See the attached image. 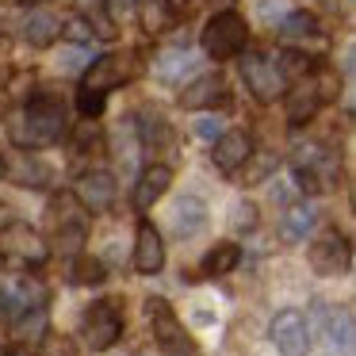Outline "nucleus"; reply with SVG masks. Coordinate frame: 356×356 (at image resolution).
I'll use <instances>...</instances> for the list:
<instances>
[{
	"label": "nucleus",
	"instance_id": "f257e3e1",
	"mask_svg": "<svg viewBox=\"0 0 356 356\" xmlns=\"http://www.w3.org/2000/svg\"><path fill=\"white\" fill-rule=\"evenodd\" d=\"M12 149L31 154V149H50L70 134V108L54 88H39L31 92L4 123Z\"/></svg>",
	"mask_w": 356,
	"mask_h": 356
},
{
	"label": "nucleus",
	"instance_id": "f03ea898",
	"mask_svg": "<svg viewBox=\"0 0 356 356\" xmlns=\"http://www.w3.org/2000/svg\"><path fill=\"white\" fill-rule=\"evenodd\" d=\"M291 172H295V184L302 188L307 195H322L337 184L341 177V157L333 146L318 138H307V142H295L291 149Z\"/></svg>",
	"mask_w": 356,
	"mask_h": 356
},
{
	"label": "nucleus",
	"instance_id": "7ed1b4c3",
	"mask_svg": "<svg viewBox=\"0 0 356 356\" xmlns=\"http://www.w3.org/2000/svg\"><path fill=\"white\" fill-rule=\"evenodd\" d=\"M0 261L16 272H35L50 261V245L31 222L8 218V222L0 226Z\"/></svg>",
	"mask_w": 356,
	"mask_h": 356
},
{
	"label": "nucleus",
	"instance_id": "20e7f679",
	"mask_svg": "<svg viewBox=\"0 0 356 356\" xmlns=\"http://www.w3.org/2000/svg\"><path fill=\"white\" fill-rule=\"evenodd\" d=\"M238 70L241 81H245V92L253 96L257 104H276L284 100V92L291 88V81L284 77V65H280V54L272 50H245L238 54Z\"/></svg>",
	"mask_w": 356,
	"mask_h": 356
},
{
	"label": "nucleus",
	"instance_id": "39448f33",
	"mask_svg": "<svg viewBox=\"0 0 356 356\" xmlns=\"http://www.w3.org/2000/svg\"><path fill=\"white\" fill-rule=\"evenodd\" d=\"M200 47L211 62H230V58L245 54L249 47V24L241 12L226 8V12H215V16L203 24L200 31Z\"/></svg>",
	"mask_w": 356,
	"mask_h": 356
},
{
	"label": "nucleus",
	"instance_id": "423d86ee",
	"mask_svg": "<svg viewBox=\"0 0 356 356\" xmlns=\"http://www.w3.org/2000/svg\"><path fill=\"white\" fill-rule=\"evenodd\" d=\"M280 42H284L287 54H299V58H310V62H318V58L330 54V31L322 27V19L314 16V12L299 8V12H287L284 24H280Z\"/></svg>",
	"mask_w": 356,
	"mask_h": 356
},
{
	"label": "nucleus",
	"instance_id": "0eeeda50",
	"mask_svg": "<svg viewBox=\"0 0 356 356\" xmlns=\"http://www.w3.org/2000/svg\"><path fill=\"white\" fill-rule=\"evenodd\" d=\"M146 318H149V330H154V341L161 345L165 356H200V348L188 337L184 322H180L177 310L169 307V299H161V295L146 299Z\"/></svg>",
	"mask_w": 356,
	"mask_h": 356
},
{
	"label": "nucleus",
	"instance_id": "6e6552de",
	"mask_svg": "<svg viewBox=\"0 0 356 356\" xmlns=\"http://www.w3.org/2000/svg\"><path fill=\"white\" fill-rule=\"evenodd\" d=\"M123 307L119 299H100L81 314V341H85L92 353H108L119 337H123Z\"/></svg>",
	"mask_w": 356,
	"mask_h": 356
},
{
	"label": "nucleus",
	"instance_id": "1a4fd4ad",
	"mask_svg": "<svg viewBox=\"0 0 356 356\" xmlns=\"http://www.w3.org/2000/svg\"><path fill=\"white\" fill-rule=\"evenodd\" d=\"M138 54L134 50H123V54H100L88 62L85 77H81V88H92V92H104L108 96L111 88H123L138 77Z\"/></svg>",
	"mask_w": 356,
	"mask_h": 356
},
{
	"label": "nucleus",
	"instance_id": "9d476101",
	"mask_svg": "<svg viewBox=\"0 0 356 356\" xmlns=\"http://www.w3.org/2000/svg\"><path fill=\"white\" fill-rule=\"evenodd\" d=\"M307 261H310V268H314L318 276H345L348 264H353V245H348V238L337 230V226H330V230H322L314 241H310Z\"/></svg>",
	"mask_w": 356,
	"mask_h": 356
},
{
	"label": "nucleus",
	"instance_id": "9b49d317",
	"mask_svg": "<svg viewBox=\"0 0 356 356\" xmlns=\"http://www.w3.org/2000/svg\"><path fill=\"white\" fill-rule=\"evenodd\" d=\"M50 215V230H54V245L62 253H81L85 245V215H81L73 195H54L47 207Z\"/></svg>",
	"mask_w": 356,
	"mask_h": 356
},
{
	"label": "nucleus",
	"instance_id": "f8f14e48",
	"mask_svg": "<svg viewBox=\"0 0 356 356\" xmlns=\"http://www.w3.org/2000/svg\"><path fill=\"white\" fill-rule=\"evenodd\" d=\"M73 200H77V207L88 211V215H104V211L115 207L119 184L108 169H88V172H81L77 184H73Z\"/></svg>",
	"mask_w": 356,
	"mask_h": 356
},
{
	"label": "nucleus",
	"instance_id": "ddd939ff",
	"mask_svg": "<svg viewBox=\"0 0 356 356\" xmlns=\"http://www.w3.org/2000/svg\"><path fill=\"white\" fill-rule=\"evenodd\" d=\"M268 337H272V345H276L280 356H307L310 353V325H307V318H302V310H295V307L272 314Z\"/></svg>",
	"mask_w": 356,
	"mask_h": 356
},
{
	"label": "nucleus",
	"instance_id": "4468645a",
	"mask_svg": "<svg viewBox=\"0 0 356 356\" xmlns=\"http://www.w3.org/2000/svg\"><path fill=\"white\" fill-rule=\"evenodd\" d=\"M177 104L188 108V111L226 108V104H230V81H226L222 73H200V77H192L184 88H180Z\"/></svg>",
	"mask_w": 356,
	"mask_h": 356
},
{
	"label": "nucleus",
	"instance_id": "2eb2a0df",
	"mask_svg": "<svg viewBox=\"0 0 356 356\" xmlns=\"http://www.w3.org/2000/svg\"><path fill=\"white\" fill-rule=\"evenodd\" d=\"M249 154H253V134L241 131V127L222 131L215 142H211V161H215V169L226 172V177H234V172L249 161Z\"/></svg>",
	"mask_w": 356,
	"mask_h": 356
},
{
	"label": "nucleus",
	"instance_id": "dca6fc26",
	"mask_svg": "<svg viewBox=\"0 0 356 356\" xmlns=\"http://www.w3.org/2000/svg\"><path fill=\"white\" fill-rule=\"evenodd\" d=\"M47 307V287L39 284V280H16V284L0 287V314L12 318L16 322L19 314H27V310H39Z\"/></svg>",
	"mask_w": 356,
	"mask_h": 356
},
{
	"label": "nucleus",
	"instance_id": "f3484780",
	"mask_svg": "<svg viewBox=\"0 0 356 356\" xmlns=\"http://www.w3.org/2000/svg\"><path fill=\"white\" fill-rule=\"evenodd\" d=\"M169 184H172V165H165V161L146 165V169L138 172V180H134V192H131L134 211H142V215H146V211L154 207L165 192H169Z\"/></svg>",
	"mask_w": 356,
	"mask_h": 356
},
{
	"label": "nucleus",
	"instance_id": "a211bd4d",
	"mask_svg": "<svg viewBox=\"0 0 356 356\" xmlns=\"http://www.w3.org/2000/svg\"><path fill=\"white\" fill-rule=\"evenodd\" d=\"M134 268L142 276H157L165 268V245H161V234L149 218L138 222V234H134Z\"/></svg>",
	"mask_w": 356,
	"mask_h": 356
},
{
	"label": "nucleus",
	"instance_id": "6ab92c4d",
	"mask_svg": "<svg viewBox=\"0 0 356 356\" xmlns=\"http://www.w3.org/2000/svg\"><path fill=\"white\" fill-rule=\"evenodd\" d=\"M154 77L161 81V85H172V88H184V81L195 77V58L188 54V47H169L161 50V54L154 58Z\"/></svg>",
	"mask_w": 356,
	"mask_h": 356
},
{
	"label": "nucleus",
	"instance_id": "aec40b11",
	"mask_svg": "<svg viewBox=\"0 0 356 356\" xmlns=\"http://www.w3.org/2000/svg\"><path fill=\"white\" fill-rule=\"evenodd\" d=\"M4 177H8L12 184H19V188H47L50 180H54V172H50V165H42L35 154L12 149V154L4 157Z\"/></svg>",
	"mask_w": 356,
	"mask_h": 356
},
{
	"label": "nucleus",
	"instance_id": "412c9836",
	"mask_svg": "<svg viewBox=\"0 0 356 356\" xmlns=\"http://www.w3.org/2000/svg\"><path fill=\"white\" fill-rule=\"evenodd\" d=\"M134 134H138V146L154 149V154L172 146V127H169V119H165L157 108H142L138 111V119H134Z\"/></svg>",
	"mask_w": 356,
	"mask_h": 356
},
{
	"label": "nucleus",
	"instance_id": "4be33fe9",
	"mask_svg": "<svg viewBox=\"0 0 356 356\" xmlns=\"http://www.w3.org/2000/svg\"><path fill=\"white\" fill-rule=\"evenodd\" d=\"M62 35V24H58L50 12H27L24 19H19V39L27 42L31 50H47V47H54V39Z\"/></svg>",
	"mask_w": 356,
	"mask_h": 356
},
{
	"label": "nucleus",
	"instance_id": "5701e85b",
	"mask_svg": "<svg viewBox=\"0 0 356 356\" xmlns=\"http://www.w3.org/2000/svg\"><path fill=\"white\" fill-rule=\"evenodd\" d=\"M207 226V203L195 200V195H184V200L172 207V234H177L180 241L195 238V234Z\"/></svg>",
	"mask_w": 356,
	"mask_h": 356
},
{
	"label": "nucleus",
	"instance_id": "b1692460",
	"mask_svg": "<svg viewBox=\"0 0 356 356\" xmlns=\"http://www.w3.org/2000/svg\"><path fill=\"white\" fill-rule=\"evenodd\" d=\"M318 211L310 203H287L284 215H280V238L284 241H307V234L314 230Z\"/></svg>",
	"mask_w": 356,
	"mask_h": 356
},
{
	"label": "nucleus",
	"instance_id": "393cba45",
	"mask_svg": "<svg viewBox=\"0 0 356 356\" xmlns=\"http://www.w3.org/2000/svg\"><path fill=\"white\" fill-rule=\"evenodd\" d=\"M238 264H241V245H234V241H218V245L207 249V257L200 261V276H207V280L230 276Z\"/></svg>",
	"mask_w": 356,
	"mask_h": 356
},
{
	"label": "nucleus",
	"instance_id": "a878e982",
	"mask_svg": "<svg viewBox=\"0 0 356 356\" xmlns=\"http://www.w3.org/2000/svg\"><path fill=\"white\" fill-rule=\"evenodd\" d=\"M12 337H16L19 345H39V341L47 337V307L19 314L16 322H12Z\"/></svg>",
	"mask_w": 356,
	"mask_h": 356
},
{
	"label": "nucleus",
	"instance_id": "bb28decb",
	"mask_svg": "<svg viewBox=\"0 0 356 356\" xmlns=\"http://www.w3.org/2000/svg\"><path fill=\"white\" fill-rule=\"evenodd\" d=\"M241 169H245L241 184H245V188H253V184H264V180H268L272 172L280 169V157L272 154V149H253V154H249V161L241 165Z\"/></svg>",
	"mask_w": 356,
	"mask_h": 356
},
{
	"label": "nucleus",
	"instance_id": "cd10ccee",
	"mask_svg": "<svg viewBox=\"0 0 356 356\" xmlns=\"http://www.w3.org/2000/svg\"><path fill=\"white\" fill-rule=\"evenodd\" d=\"M104 280H108L104 261H96L92 253H77V261H73V284H104Z\"/></svg>",
	"mask_w": 356,
	"mask_h": 356
},
{
	"label": "nucleus",
	"instance_id": "c85d7f7f",
	"mask_svg": "<svg viewBox=\"0 0 356 356\" xmlns=\"http://www.w3.org/2000/svg\"><path fill=\"white\" fill-rule=\"evenodd\" d=\"M100 8H104V16H108V24L119 27V24H127V19L138 16L142 0H100Z\"/></svg>",
	"mask_w": 356,
	"mask_h": 356
},
{
	"label": "nucleus",
	"instance_id": "c756f323",
	"mask_svg": "<svg viewBox=\"0 0 356 356\" xmlns=\"http://www.w3.org/2000/svg\"><path fill=\"white\" fill-rule=\"evenodd\" d=\"M104 108H108V96H104V92H92V88H77V111H81V119L96 123Z\"/></svg>",
	"mask_w": 356,
	"mask_h": 356
},
{
	"label": "nucleus",
	"instance_id": "7c9ffc66",
	"mask_svg": "<svg viewBox=\"0 0 356 356\" xmlns=\"http://www.w3.org/2000/svg\"><path fill=\"white\" fill-rule=\"evenodd\" d=\"M330 341L337 348H353V314H348V310H337V314L330 318Z\"/></svg>",
	"mask_w": 356,
	"mask_h": 356
},
{
	"label": "nucleus",
	"instance_id": "2f4dec72",
	"mask_svg": "<svg viewBox=\"0 0 356 356\" xmlns=\"http://www.w3.org/2000/svg\"><path fill=\"white\" fill-rule=\"evenodd\" d=\"M62 35L73 42V47H85V50L96 42V39H92V27H88L81 16H70V19H65V24H62Z\"/></svg>",
	"mask_w": 356,
	"mask_h": 356
},
{
	"label": "nucleus",
	"instance_id": "473e14b6",
	"mask_svg": "<svg viewBox=\"0 0 356 356\" xmlns=\"http://www.w3.org/2000/svg\"><path fill=\"white\" fill-rule=\"evenodd\" d=\"M157 4H161L165 19H169L172 27H177V24H188V19L195 16V0H157Z\"/></svg>",
	"mask_w": 356,
	"mask_h": 356
},
{
	"label": "nucleus",
	"instance_id": "72a5a7b5",
	"mask_svg": "<svg viewBox=\"0 0 356 356\" xmlns=\"http://www.w3.org/2000/svg\"><path fill=\"white\" fill-rule=\"evenodd\" d=\"M230 226H234V230H253V226H257V203H249V200L234 203Z\"/></svg>",
	"mask_w": 356,
	"mask_h": 356
},
{
	"label": "nucleus",
	"instance_id": "f704fd0d",
	"mask_svg": "<svg viewBox=\"0 0 356 356\" xmlns=\"http://www.w3.org/2000/svg\"><path fill=\"white\" fill-rule=\"evenodd\" d=\"M138 12H142V24H146V31H149V35H161L165 27H172L169 19H165L161 4H157V8H154V4H146V8H138Z\"/></svg>",
	"mask_w": 356,
	"mask_h": 356
},
{
	"label": "nucleus",
	"instance_id": "c9c22d12",
	"mask_svg": "<svg viewBox=\"0 0 356 356\" xmlns=\"http://www.w3.org/2000/svg\"><path fill=\"white\" fill-rule=\"evenodd\" d=\"M88 62H92V58H88V50L85 47H70L62 54V70L65 73H81V70H88Z\"/></svg>",
	"mask_w": 356,
	"mask_h": 356
},
{
	"label": "nucleus",
	"instance_id": "e433bc0d",
	"mask_svg": "<svg viewBox=\"0 0 356 356\" xmlns=\"http://www.w3.org/2000/svg\"><path fill=\"white\" fill-rule=\"evenodd\" d=\"M195 134H200L203 142H215L218 134H222V123H218L215 115H203V119H195V127H192Z\"/></svg>",
	"mask_w": 356,
	"mask_h": 356
},
{
	"label": "nucleus",
	"instance_id": "4c0bfd02",
	"mask_svg": "<svg viewBox=\"0 0 356 356\" xmlns=\"http://www.w3.org/2000/svg\"><path fill=\"white\" fill-rule=\"evenodd\" d=\"M24 4H35V0H24Z\"/></svg>",
	"mask_w": 356,
	"mask_h": 356
}]
</instances>
